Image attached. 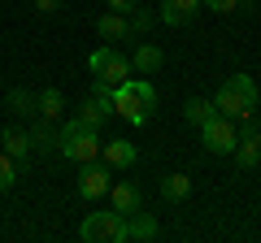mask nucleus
<instances>
[{"label":"nucleus","mask_w":261,"mask_h":243,"mask_svg":"<svg viewBox=\"0 0 261 243\" xmlns=\"http://www.w3.org/2000/svg\"><path fill=\"white\" fill-rule=\"evenodd\" d=\"M126 26H130V35H148V31H152V13L144 9V5H135L130 18H126Z\"/></svg>","instance_id":"412c9836"},{"label":"nucleus","mask_w":261,"mask_h":243,"mask_svg":"<svg viewBox=\"0 0 261 243\" xmlns=\"http://www.w3.org/2000/svg\"><path fill=\"white\" fill-rule=\"evenodd\" d=\"M5 104H9L13 113H35V96H31V92H22V87H13V92L5 96Z\"/></svg>","instance_id":"4be33fe9"},{"label":"nucleus","mask_w":261,"mask_h":243,"mask_svg":"<svg viewBox=\"0 0 261 243\" xmlns=\"http://www.w3.org/2000/svg\"><path fill=\"white\" fill-rule=\"evenodd\" d=\"M87 70H92V78L118 87V83H126V78H130V56H122L118 48L109 44V48H96V52L87 56Z\"/></svg>","instance_id":"39448f33"},{"label":"nucleus","mask_w":261,"mask_h":243,"mask_svg":"<svg viewBox=\"0 0 261 243\" xmlns=\"http://www.w3.org/2000/svg\"><path fill=\"white\" fill-rule=\"evenodd\" d=\"M214 113H218V104H214V100H205V96H192V100L183 104V117L192 122V126H200V122H209Z\"/></svg>","instance_id":"a211bd4d"},{"label":"nucleus","mask_w":261,"mask_h":243,"mask_svg":"<svg viewBox=\"0 0 261 243\" xmlns=\"http://www.w3.org/2000/svg\"><path fill=\"white\" fill-rule=\"evenodd\" d=\"M157 230H161V226H157L152 213H144V208L126 213V239H144V243H148V239H157Z\"/></svg>","instance_id":"9b49d317"},{"label":"nucleus","mask_w":261,"mask_h":243,"mask_svg":"<svg viewBox=\"0 0 261 243\" xmlns=\"http://www.w3.org/2000/svg\"><path fill=\"white\" fill-rule=\"evenodd\" d=\"M0 143H5V152H9L13 161L27 157V152H35V143H31V131H22V126H5V131H0Z\"/></svg>","instance_id":"f8f14e48"},{"label":"nucleus","mask_w":261,"mask_h":243,"mask_svg":"<svg viewBox=\"0 0 261 243\" xmlns=\"http://www.w3.org/2000/svg\"><path fill=\"white\" fill-rule=\"evenodd\" d=\"M96 31H100V35L109 39V44H113V39H122V35H130V26H126V13H113V9H109L100 22H96Z\"/></svg>","instance_id":"6ab92c4d"},{"label":"nucleus","mask_w":261,"mask_h":243,"mask_svg":"<svg viewBox=\"0 0 261 243\" xmlns=\"http://www.w3.org/2000/svg\"><path fill=\"white\" fill-rule=\"evenodd\" d=\"M200 13V0H161V22L166 26H187Z\"/></svg>","instance_id":"9d476101"},{"label":"nucleus","mask_w":261,"mask_h":243,"mask_svg":"<svg viewBox=\"0 0 261 243\" xmlns=\"http://www.w3.org/2000/svg\"><path fill=\"white\" fill-rule=\"evenodd\" d=\"M244 0H200V9H214V13H235Z\"/></svg>","instance_id":"b1692460"},{"label":"nucleus","mask_w":261,"mask_h":243,"mask_svg":"<svg viewBox=\"0 0 261 243\" xmlns=\"http://www.w3.org/2000/svg\"><path fill=\"white\" fill-rule=\"evenodd\" d=\"M235 139H240V131L231 126L226 113H214L209 122H200V143H205V152H214V157H231Z\"/></svg>","instance_id":"423d86ee"},{"label":"nucleus","mask_w":261,"mask_h":243,"mask_svg":"<svg viewBox=\"0 0 261 243\" xmlns=\"http://www.w3.org/2000/svg\"><path fill=\"white\" fill-rule=\"evenodd\" d=\"M157 109V87L148 78H126V83L113 87V113H118L126 126H144Z\"/></svg>","instance_id":"f257e3e1"},{"label":"nucleus","mask_w":261,"mask_h":243,"mask_svg":"<svg viewBox=\"0 0 261 243\" xmlns=\"http://www.w3.org/2000/svg\"><path fill=\"white\" fill-rule=\"evenodd\" d=\"M161 196H166L170 204H183V200L192 196V178L187 174H166L161 178Z\"/></svg>","instance_id":"2eb2a0df"},{"label":"nucleus","mask_w":261,"mask_h":243,"mask_svg":"<svg viewBox=\"0 0 261 243\" xmlns=\"http://www.w3.org/2000/svg\"><path fill=\"white\" fill-rule=\"evenodd\" d=\"M218 113H226V117H252L257 113V83H252V74H231L222 87H218Z\"/></svg>","instance_id":"7ed1b4c3"},{"label":"nucleus","mask_w":261,"mask_h":243,"mask_svg":"<svg viewBox=\"0 0 261 243\" xmlns=\"http://www.w3.org/2000/svg\"><path fill=\"white\" fill-rule=\"evenodd\" d=\"M79 239L83 243H122L126 239V217H122L118 208H96V213L83 217Z\"/></svg>","instance_id":"20e7f679"},{"label":"nucleus","mask_w":261,"mask_h":243,"mask_svg":"<svg viewBox=\"0 0 261 243\" xmlns=\"http://www.w3.org/2000/svg\"><path fill=\"white\" fill-rule=\"evenodd\" d=\"M105 191H109V165L83 161V169H79V196L83 200H100Z\"/></svg>","instance_id":"0eeeda50"},{"label":"nucleus","mask_w":261,"mask_h":243,"mask_svg":"<svg viewBox=\"0 0 261 243\" xmlns=\"http://www.w3.org/2000/svg\"><path fill=\"white\" fill-rule=\"evenodd\" d=\"M105 5H109L113 13H130V9H135V5H140V0H105Z\"/></svg>","instance_id":"393cba45"},{"label":"nucleus","mask_w":261,"mask_h":243,"mask_svg":"<svg viewBox=\"0 0 261 243\" xmlns=\"http://www.w3.org/2000/svg\"><path fill=\"white\" fill-rule=\"evenodd\" d=\"M235 161H240V169H252L261 161V126H248V131L235 139V152H231Z\"/></svg>","instance_id":"1a4fd4ad"},{"label":"nucleus","mask_w":261,"mask_h":243,"mask_svg":"<svg viewBox=\"0 0 261 243\" xmlns=\"http://www.w3.org/2000/svg\"><path fill=\"white\" fill-rule=\"evenodd\" d=\"M79 117L92 122V126H100L105 117H113V96H87V100L79 104Z\"/></svg>","instance_id":"ddd939ff"},{"label":"nucleus","mask_w":261,"mask_h":243,"mask_svg":"<svg viewBox=\"0 0 261 243\" xmlns=\"http://www.w3.org/2000/svg\"><path fill=\"white\" fill-rule=\"evenodd\" d=\"M57 152L70 157L74 165L96 161L100 157V126H92V122H83V117H70L61 131H57Z\"/></svg>","instance_id":"f03ea898"},{"label":"nucleus","mask_w":261,"mask_h":243,"mask_svg":"<svg viewBox=\"0 0 261 243\" xmlns=\"http://www.w3.org/2000/svg\"><path fill=\"white\" fill-rule=\"evenodd\" d=\"M35 113H39V117H48V122H57L65 113V96L57 92V87H44V92L35 96Z\"/></svg>","instance_id":"4468645a"},{"label":"nucleus","mask_w":261,"mask_h":243,"mask_svg":"<svg viewBox=\"0 0 261 243\" xmlns=\"http://www.w3.org/2000/svg\"><path fill=\"white\" fill-rule=\"evenodd\" d=\"M18 183V169H13V157L9 152H0V191H9Z\"/></svg>","instance_id":"5701e85b"},{"label":"nucleus","mask_w":261,"mask_h":243,"mask_svg":"<svg viewBox=\"0 0 261 243\" xmlns=\"http://www.w3.org/2000/svg\"><path fill=\"white\" fill-rule=\"evenodd\" d=\"M100 157H105L109 169H130L135 161H140V152H135L130 139H109V143H100Z\"/></svg>","instance_id":"6e6552de"},{"label":"nucleus","mask_w":261,"mask_h":243,"mask_svg":"<svg viewBox=\"0 0 261 243\" xmlns=\"http://www.w3.org/2000/svg\"><path fill=\"white\" fill-rule=\"evenodd\" d=\"M31 143H35L39 152H53L57 148V131H53V122H48V117H39V126L31 131Z\"/></svg>","instance_id":"aec40b11"},{"label":"nucleus","mask_w":261,"mask_h":243,"mask_svg":"<svg viewBox=\"0 0 261 243\" xmlns=\"http://www.w3.org/2000/svg\"><path fill=\"white\" fill-rule=\"evenodd\" d=\"M161 48L157 44H140L135 48V56H130V70H140V74H152V70H161Z\"/></svg>","instance_id":"dca6fc26"},{"label":"nucleus","mask_w":261,"mask_h":243,"mask_svg":"<svg viewBox=\"0 0 261 243\" xmlns=\"http://www.w3.org/2000/svg\"><path fill=\"white\" fill-rule=\"evenodd\" d=\"M61 5H65V0H35V9H39V13H57Z\"/></svg>","instance_id":"a878e982"},{"label":"nucleus","mask_w":261,"mask_h":243,"mask_svg":"<svg viewBox=\"0 0 261 243\" xmlns=\"http://www.w3.org/2000/svg\"><path fill=\"white\" fill-rule=\"evenodd\" d=\"M113 208H118L122 217L135 213V208H140V187H135V183H118V187H113Z\"/></svg>","instance_id":"f3484780"}]
</instances>
